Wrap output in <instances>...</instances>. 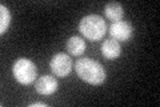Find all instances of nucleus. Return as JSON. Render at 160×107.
<instances>
[{"label":"nucleus","instance_id":"1","mask_svg":"<svg viewBox=\"0 0 160 107\" xmlns=\"http://www.w3.org/2000/svg\"><path fill=\"white\" fill-rule=\"evenodd\" d=\"M75 70L80 79L92 86H99L106 80V70L91 58H82L75 63Z\"/></svg>","mask_w":160,"mask_h":107},{"label":"nucleus","instance_id":"2","mask_svg":"<svg viewBox=\"0 0 160 107\" xmlns=\"http://www.w3.org/2000/svg\"><path fill=\"white\" fill-rule=\"evenodd\" d=\"M79 31L89 40H100L107 31V24L100 15H88L79 23Z\"/></svg>","mask_w":160,"mask_h":107},{"label":"nucleus","instance_id":"3","mask_svg":"<svg viewBox=\"0 0 160 107\" xmlns=\"http://www.w3.org/2000/svg\"><path fill=\"white\" fill-rule=\"evenodd\" d=\"M13 76L20 84H31L38 76V68L29 59L22 58L13 64Z\"/></svg>","mask_w":160,"mask_h":107},{"label":"nucleus","instance_id":"4","mask_svg":"<svg viewBox=\"0 0 160 107\" xmlns=\"http://www.w3.org/2000/svg\"><path fill=\"white\" fill-rule=\"evenodd\" d=\"M49 67H51L52 72L58 75L59 78H66L72 70V59L67 54L59 52L52 56L51 62H49Z\"/></svg>","mask_w":160,"mask_h":107},{"label":"nucleus","instance_id":"5","mask_svg":"<svg viewBox=\"0 0 160 107\" xmlns=\"http://www.w3.org/2000/svg\"><path fill=\"white\" fill-rule=\"evenodd\" d=\"M109 34H111V38L118 42H127L132 38L133 27L131 23L120 20V22L112 23V25L109 27Z\"/></svg>","mask_w":160,"mask_h":107},{"label":"nucleus","instance_id":"6","mask_svg":"<svg viewBox=\"0 0 160 107\" xmlns=\"http://www.w3.org/2000/svg\"><path fill=\"white\" fill-rule=\"evenodd\" d=\"M35 88L40 95H52L58 90V80L51 75H43L38 79Z\"/></svg>","mask_w":160,"mask_h":107},{"label":"nucleus","instance_id":"7","mask_svg":"<svg viewBox=\"0 0 160 107\" xmlns=\"http://www.w3.org/2000/svg\"><path fill=\"white\" fill-rule=\"evenodd\" d=\"M120 51H122V48H120V44L118 40L115 39H107L104 40V43L102 44V52L104 55V58L107 59H116L120 56Z\"/></svg>","mask_w":160,"mask_h":107},{"label":"nucleus","instance_id":"8","mask_svg":"<svg viewBox=\"0 0 160 107\" xmlns=\"http://www.w3.org/2000/svg\"><path fill=\"white\" fill-rule=\"evenodd\" d=\"M104 13H106V18L112 20L113 23L120 22L123 19V15H124V9L123 6L120 3L116 2H112V3H108L106 8H104Z\"/></svg>","mask_w":160,"mask_h":107},{"label":"nucleus","instance_id":"9","mask_svg":"<svg viewBox=\"0 0 160 107\" xmlns=\"http://www.w3.org/2000/svg\"><path fill=\"white\" fill-rule=\"evenodd\" d=\"M67 50L71 55L79 56V55H82L86 51V42L80 36L75 35V36H71L67 40Z\"/></svg>","mask_w":160,"mask_h":107},{"label":"nucleus","instance_id":"10","mask_svg":"<svg viewBox=\"0 0 160 107\" xmlns=\"http://www.w3.org/2000/svg\"><path fill=\"white\" fill-rule=\"evenodd\" d=\"M9 22H11V13H9L8 8L2 4L0 6V34L4 35L9 25Z\"/></svg>","mask_w":160,"mask_h":107},{"label":"nucleus","instance_id":"11","mask_svg":"<svg viewBox=\"0 0 160 107\" xmlns=\"http://www.w3.org/2000/svg\"><path fill=\"white\" fill-rule=\"evenodd\" d=\"M29 107H47L46 103H43V102H35V103H31Z\"/></svg>","mask_w":160,"mask_h":107}]
</instances>
